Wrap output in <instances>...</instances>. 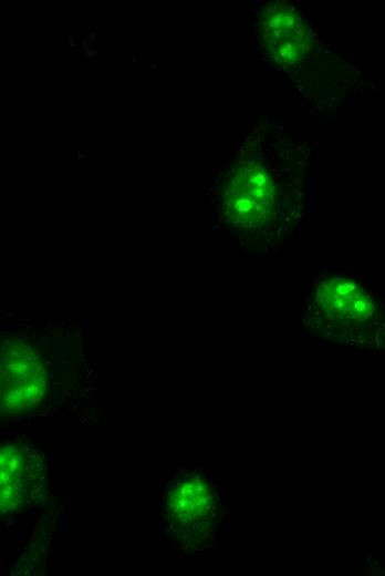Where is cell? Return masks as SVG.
Here are the masks:
<instances>
[{
  "label": "cell",
  "instance_id": "cell-3",
  "mask_svg": "<svg viewBox=\"0 0 385 576\" xmlns=\"http://www.w3.org/2000/svg\"><path fill=\"white\" fill-rule=\"evenodd\" d=\"M46 493L42 456L23 441H9L0 449L1 514H18L40 504Z\"/></svg>",
  "mask_w": 385,
  "mask_h": 576
},
{
  "label": "cell",
  "instance_id": "cell-6",
  "mask_svg": "<svg viewBox=\"0 0 385 576\" xmlns=\"http://www.w3.org/2000/svg\"><path fill=\"white\" fill-rule=\"evenodd\" d=\"M316 301L329 316L346 323H366L375 313L371 295L348 278L333 277L323 281L318 288Z\"/></svg>",
  "mask_w": 385,
  "mask_h": 576
},
{
  "label": "cell",
  "instance_id": "cell-5",
  "mask_svg": "<svg viewBox=\"0 0 385 576\" xmlns=\"http://www.w3.org/2000/svg\"><path fill=\"white\" fill-rule=\"evenodd\" d=\"M261 41L268 54L278 63L288 65L301 61L313 47V33L293 8L274 3L260 16Z\"/></svg>",
  "mask_w": 385,
  "mask_h": 576
},
{
  "label": "cell",
  "instance_id": "cell-4",
  "mask_svg": "<svg viewBox=\"0 0 385 576\" xmlns=\"http://www.w3.org/2000/svg\"><path fill=\"white\" fill-rule=\"evenodd\" d=\"M223 208L232 223L244 228L268 223L275 210V187L268 171L256 163L238 166L226 185Z\"/></svg>",
  "mask_w": 385,
  "mask_h": 576
},
{
  "label": "cell",
  "instance_id": "cell-1",
  "mask_svg": "<svg viewBox=\"0 0 385 576\" xmlns=\"http://www.w3.org/2000/svg\"><path fill=\"white\" fill-rule=\"evenodd\" d=\"M220 500L211 482L197 472L179 474L164 496V520L186 549L208 546L219 521Z\"/></svg>",
  "mask_w": 385,
  "mask_h": 576
},
{
  "label": "cell",
  "instance_id": "cell-2",
  "mask_svg": "<svg viewBox=\"0 0 385 576\" xmlns=\"http://www.w3.org/2000/svg\"><path fill=\"white\" fill-rule=\"evenodd\" d=\"M46 388L45 366L33 348L20 339L4 340L0 353L1 412L32 411L42 402Z\"/></svg>",
  "mask_w": 385,
  "mask_h": 576
}]
</instances>
